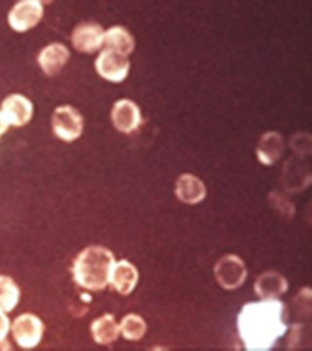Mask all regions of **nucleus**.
I'll list each match as a JSON object with an SVG mask.
<instances>
[{
  "mask_svg": "<svg viewBox=\"0 0 312 351\" xmlns=\"http://www.w3.org/2000/svg\"><path fill=\"white\" fill-rule=\"evenodd\" d=\"M288 282L280 274L267 271L256 279L255 292L262 300L277 299L288 290Z\"/></svg>",
  "mask_w": 312,
  "mask_h": 351,
  "instance_id": "14",
  "label": "nucleus"
},
{
  "mask_svg": "<svg viewBox=\"0 0 312 351\" xmlns=\"http://www.w3.org/2000/svg\"><path fill=\"white\" fill-rule=\"evenodd\" d=\"M9 123L7 122L5 117L2 114L1 110H0V136L3 135L4 133L8 129Z\"/></svg>",
  "mask_w": 312,
  "mask_h": 351,
  "instance_id": "21",
  "label": "nucleus"
},
{
  "mask_svg": "<svg viewBox=\"0 0 312 351\" xmlns=\"http://www.w3.org/2000/svg\"><path fill=\"white\" fill-rule=\"evenodd\" d=\"M139 281V272L135 265L126 260L115 262L110 274V284L121 295L133 292Z\"/></svg>",
  "mask_w": 312,
  "mask_h": 351,
  "instance_id": "11",
  "label": "nucleus"
},
{
  "mask_svg": "<svg viewBox=\"0 0 312 351\" xmlns=\"http://www.w3.org/2000/svg\"><path fill=\"white\" fill-rule=\"evenodd\" d=\"M91 332L97 343L108 346L119 338L120 328L115 316L112 314H105L92 323Z\"/></svg>",
  "mask_w": 312,
  "mask_h": 351,
  "instance_id": "17",
  "label": "nucleus"
},
{
  "mask_svg": "<svg viewBox=\"0 0 312 351\" xmlns=\"http://www.w3.org/2000/svg\"><path fill=\"white\" fill-rule=\"evenodd\" d=\"M69 51L64 44L52 43L46 46L38 56V64L47 75L59 73L68 63Z\"/></svg>",
  "mask_w": 312,
  "mask_h": 351,
  "instance_id": "12",
  "label": "nucleus"
},
{
  "mask_svg": "<svg viewBox=\"0 0 312 351\" xmlns=\"http://www.w3.org/2000/svg\"><path fill=\"white\" fill-rule=\"evenodd\" d=\"M97 73L108 82L119 83L127 77L130 69V62L126 56L104 49L95 62Z\"/></svg>",
  "mask_w": 312,
  "mask_h": 351,
  "instance_id": "6",
  "label": "nucleus"
},
{
  "mask_svg": "<svg viewBox=\"0 0 312 351\" xmlns=\"http://www.w3.org/2000/svg\"><path fill=\"white\" fill-rule=\"evenodd\" d=\"M105 49L115 51L123 56H128L135 48V39L123 27L115 25L105 32Z\"/></svg>",
  "mask_w": 312,
  "mask_h": 351,
  "instance_id": "16",
  "label": "nucleus"
},
{
  "mask_svg": "<svg viewBox=\"0 0 312 351\" xmlns=\"http://www.w3.org/2000/svg\"><path fill=\"white\" fill-rule=\"evenodd\" d=\"M176 195L186 204L194 205L204 200L207 191L204 182L191 174H184L176 182Z\"/></svg>",
  "mask_w": 312,
  "mask_h": 351,
  "instance_id": "13",
  "label": "nucleus"
},
{
  "mask_svg": "<svg viewBox=\"0 0 312 351\" xmlns=\"http://www.w3.org/2000/svg\"><path fill=\"white\" fill-rule=\"evenodd\" d=\"M120 332L128 341H137L143 339L147 332L145 320L138 314H128L125 316L119 325Z\"/></svg>",
  "mask_w": 312,
  "mask_h": 351,
  "instance_id": "19",
  "label": "nucleus"
},
{
  "mask_svg": "<svg viewBox=\"0 0 312 351\" xmlns=\"http://www.w3.org/2000/svg\"><path fill=\"white\" fill-rule=\"evenodd\" d=\"M115 263L112 252L101 246H90L76 257L73 265V279L86 290H104L110 284Z\"/></svg>",
  "mask_w": 312,
  "mask_h": 351,
  "instance_id": "2",
  "label": "nucleus"
},
{
  "mask_svg": "<svg viewBox=\"0 0 312 351\" xmlns=\"http://www.w3.org/2000/svg\"><path fill=\"white\" fill-rule=\"evenodd\" d=\"M284 151L283 138L277 132H269L261 138L256 156L263 165H272L278 160Z\"/></svg>",
  "mask_w": 312,
  "mask_h": 351,
  "instance_id": "15",
  "label": "nucleus"
},
{
  "mask_svg": "<svg viewBox=\"0 0 312 351\" xmlns=\"http://www.w3.org/2000/svg\"><path fill=\"white\" fill-rule=\"evenodd\" d=\"M105 32L100 25L94 22L82 23L71 34V43L78 52L92 54L104 45Z\"/></svg>",
  "mask_w": 312,
  "mask_h": 351,
  "instance_id": "8",
  "label": "nucleus"
},
{
  "mask_svg": "<svg viewBox=\"0 0 312 351\" xmlns=\"http://www.w3.org/2000/svg\"><path fill=\"white\" fill-rule=\"evenodd\" d=\"M215 276L221 287L235 290L246 280V265L237 256L226 255L215 265Z\"/></svg>",
  "mask_w": 312,
  "mask_h": 351,
  "instance_id": "5",
  "label": "nucleus"
},
{
  "mask_svg": "<svg viewBox=\"0 0 312 351\" xmlns=\"http://www.w3.org/2000/svg\"><path fill=\"white\" fill-rule=\"evenodd\" d=\"M1 112L9 125L22 127L29 123L32 119L34 106L27 97L12 94L2 101Z\"/></svg>",
  "mask_w": 312,
  "mask_h": 351,
  "instance_id": "9",
  "label": "nucleus"
},
{
  "mask_svg": "<svg viewBox=\"0 0 312 351\" xmlns=\"http://www.w3.org/2000/svg\"><path fill=\"white\" fill-rule=\"evenodd\" d=\"M113 125L119 132L129 134L135 131L142 123L140 108L128 99L117 101L112 110Z\"/></svg>",
  "mask_w": 312,
  "mask_h": 351,
  "instance_id": "10",
  "label": "nucleus"
},
{
  "mask_svg": "<svg viewBox=\"0 0 312 351\" xmlns=\"http://www.w3.org/2000/svg\"><path fill=\"white\" fill-rule=\"evenodd\" d=\"M52 127L58 138L71 143L82 136L84 122L76 108L69 105L61 106L53 113Z\"/></svg>",
  "mask_w": 312,
  "mask_h": 351,
  "instance_id": "3",
  "label": "nucleus"
},
{
  "mask_svg": "<svg viewBox=\"0 0 312 351\" xmlns=\"http://www.w3.org/2000/svg\"><path fill=\"white\" fill-rule=\"evenodd\" d=\"M9 331H10V320L4 311H0V345L5 341Z\"/></svg>",
  "mask_w": 312,
  "mask_h": 351,
  "instance_id": "20",
  "label": "nucleus"
},
{
  "mask_svg": "<svg viewBox=\"0 0 312 351\" xmlns=\"http://www.w3.org/2000/svg\"><path fill=\"white\" fill-rule=\"evenodd\" d=\"M20 289L12 278L0 276V311H12L20 301Z\"/></svg>",
  "mask_w": 312,
  "mask_h": 351,
  "instance_id": "18",
  "label": "nucleus"
},
{
  "mask_svg": "<svg viewBox=\"0 0 312 351\" xmlns=\"http://www.w3.org/2000/svg\"><path fill=\"white\" fill-rule=\"evenodd\" d=\"M44 8L38 0H24L18 2L11 9L8 23L14 31L25 32L36 27L43 19Z\"/></svg>",
  "mask_w": 312,
  "mask_h": 351,
  "instance_id": "7",
  "label": "nucleus"
},
{
  "mask_svg": "<svg viewBox=\"0 0 312 351\" xmlns=\"http://www.w3.org/2000/svg\"><path fill=\"white\" fill-rule=\"evenodd\" d=\"M237 328L247 350H270L288 330L285 307L277 299L249 302L238 315Z\"/></svg>",
  "mask_w": 312,
  "mask_h": 351,
  "instance_id": "1",
  "label": "nucleus"
},
{
  "mask_svg": "<svg viewBox=\"0 0 312 351\" xmlns=\"http://www.w3.org/2000/svg\"><path fill=\"white\" fill-rule=\"evenodd\" d=\"M44 325L38 316L25 313L16 318L12 325V332L17 345L22 348H36L43 339Z\"/></svg>",
  "mask_w": 312,
  "mask_h": 351,
  "instance_id": "4",
  "label": "nucleus"
}]
</instances>
